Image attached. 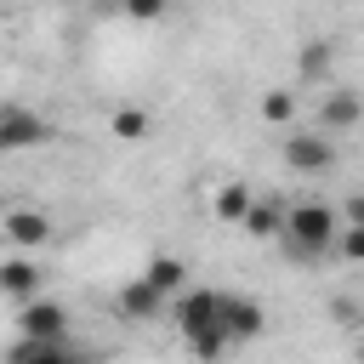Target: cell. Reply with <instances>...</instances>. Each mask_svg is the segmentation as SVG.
I'll return each instance as SVG.
<instances>
[{"label":"cell","mask_w":364,"mask_h":364,"mask_svg":"<svg viewBox=\"0 0 364 364\" xmlns=\"http://www.w3.org/2000/svg\"><path fill=\"white\" fill-rule=\"evenodd\" d=\"M358 119H364V97L358 91H324L318 97V131L336 136V131H353Z\"/></svg>","instance_id":"9c48e42d"},{"label":"cell","mask_w":364,"mask_h":364,"mask_svg":"<svg viewBox=\"0 0 364 364\" xmlns=\"http://www.w3.org/2000/svg\"><path fill=\"white\" fill-rule=\"evenodd\" d=\"M341 222H347V228H364V193H353V199L341 205Z\"/></svg>","instance_id":"ffe728a7"},{"label":"cell","mask_w":364,"mask_h":364,"mask_svg":"<svg viewBox=\"0 0 364 364\" xmlns=\"http://www.w3.org/2000/svg\"><path fill=\"white\" fill-rule=\"evenodd\" d=\"M256 108H262L267 125H290V119H296V97H290V91H262Z\"/></svg>","instance_id":"e0dca14e"},{"label":"cell","mask_w":364,"mask_h":364,"mask_svg":"<svg viewBox=\"0 0 364 364\" xmlns=\"http://www.w3.org/2000/svg\"><path fill=\"white\" fill-rule=\"evenodd\" d=\"M17 336H28V341H68V307L51 301V296L17 307Z\"/></svg>","instance_id":"52a82bcc"},{"label":"cell","mask_w":364,"mask_h":364,"mask_svg":"<svg viewBox=\"0 0 364 364\" xmlns=\"http://www.w3.org/2000/svg\"><path fill=\"white\" fill-rule=\"evenodd\" d=\"M51 136H57V131H51L46 114H34V108H23V102H6V108H0V148H6V154L40 148V142H51Z\"/></svg>","instance_id":"277c9868"},{"label":"cell","mask_w":364,"mask_h":364,"mask_svg":"<svg viewBox=\"0 0 364 364\" xmlns=\"http://www.w3.org/2000/svg\"><path fill=\"white\" fill-rule=\"evenodd\" d=\"M341 210L336 205H324V199H301V205H290V222H284V250L296 256V262H324L336 245H341Z\"/></svg>","instance_id":"7a4b0ae2"},{"label":"cell","mask_w":364,"mask_h":364,"mask_svg":"<svg viewBox=\"0 0 364 364\" xmlns=\"http://www.w3.org/2000/svg\"><path fill=\"white\" fill-rule=\"evenodd\" d=\"M284 222H290V205L256 193V205H250V216H245V233H250V239H284Z\"/></svg>","instance_id":"7c38bea8"},{"label":"cell","mask_w":364,"mask_h":364,"mask_svg":"<svg viewBox=\"0 0 364 364\" xmlns=\"http://www.w3.org/2000/svg\"><path fill=\"white\" fill-rule=\"evenodd\" d=\"M336 256H347V262H364V228H341V245H336Z\"/></svg>","instance_id":"d6986e66"},{"label":"cell","mask_w":364,"mask_h":364,"mask_svg":"<svg viewBox=\"0 0 364 364\" xmlns=\"http://www.w3.org/2000/svg\"><path fill=\"white\" fill-rule=\"evenodd\" d=\"M222 330L233 336V347H239V341H256V336H267V307H262L256 296L222 290Z\"/></svg>","instance_id":"ba28073f"},{"label":"cell","mask_w":364,"mask_h":364,"mask_svg":"<svg viewBox=\"0 0 364 364\" xmlns=\"http://www.w3.org/2000/svg\"><path fill=\"white\" fill-rule=\"evenodd\" d=\"M171 324L182 330V341H188V353H193L199 364H216V358H228V347H233V336L222 330V290H205V284L182 290V296L171 301Z\"/></svg>","instance_id":"6da1fadb"},{"label":"cell","mask_w":364,"mask_h":364,"mask_svg":"<svg viewBox=\"0 0 364 364\" xmlns=\"http://www.w3.org/2000/svg\"><path fill=\"white\" fill-rule=\"evenodd\" d=\"M6 364H85V358H80L68 341H28V336H23Z\"/></svg>","instance_id":"5bb4252c"},{"label":"cell","mask_w":364,"mask_h":364,"mask_svg":"<svg viewBox=\"0 0 364 364\" xmlns=\"http://www.w3.org/2000/svg\"><path fill=\"white\" fill-rule=\"evenodd\" d=\"M165 307H171V301H165V296H159V290H154L142 273L119 284V313H125V318H159Z\"/></svg>","instance_id":"8fae6325"},{"label":"cell","mask_w":364,"mask_h":364,"mask_svg":"<svg viewBox=\"0 0 364 364\" xmlns=\"http://www.w3.org/2000/svg\"><path fill=\"white\" fill-rule=\"evenodd\" d=\"M353 347H358V358H364V324H358V341H353Z\"/></svg>","instance_id":"7402d4cb"},{"label":"cell","mask_w":364,"mask_h":364,"mask_svg":"<svg viewBox=\"0 0 364 364\" xmlns=\"http://www.w3.org/2000/svg\"><path fill=\"white\" fill-rule=\"evenodd\" d=\"M336 136L330 131H290L284 136V165L296 171V176H324V171H336Z\"/></svg>","instance_id":"3957f363"},{"label":"cell","mask_w":364,"mask_h":364,"mask_svg":"<svg viewBox=\"0 0 364 364\" xmlns=\"http://www.w3.org/2000/svg\"><path fill=\"white\" fill-rule=\"evenodd\" d=\"M91 6H102V11H125V0H91Z\"/></svg>","instance_id":"44dd1931"},{"label":"cell","mask_w":364,"mask_h":364,"mask_svg":"<svg viewBox=\"0 0 364 364\" xmlns=\"http://www.w3.org/2000/svg\"><path fill=\"white\" fill-rule=\"evenodd\" d=\"M330 63H336V46H330V40H307V46L296 51L301 85H324V80H330Z\"/></svg>","instance_id":"9a60e30c"},{"label":"cell","mask_w":364,"mask_h":364,"mask_svg":"<svg viewBox=\"0 0 364 364\" xmlns=\"http://www.w3.org/2000/svg\"><path fill=\"white\" fill-rule=\"evenodd\" d=\"M165 6L171 0H125V17L131 23H154V17H165Z\"/></svg>","instance_id":"ac0fdd59"},{"label":"cell","mask_w":364,"mask_h":364,"mask_svg":"<svg viewBox=\"0 0 364 364\" xmlns=\"http://www.w3.org/2000/svg\"><path fill=\"white\" fill-rule=\"evenodd\" d=\"M250 205H256V193H250V182H222L216 193H210V216L216 222H228V228H245V216H250Z\"/></svg>","instance_id":"30bf717a"},{"label":"cell","mask_w":364,"mask_h":364,"mask_svg":"<svg viewBox=\"0 0 364 364\" xmlns=\"http://www.w3.org/2000/svg\"><path fill=\"white\" fill-rule=\"evenodd\" d=\"M142 279H148L165 301H176L182 290H193V284H188V262H182V256H154V262L142 267Z\"/></svg>","instance_id":"4fadbf2b"},{"label":"cell","mask_w":364,"mask_h":364,"mask_svg":"<svg viewBox=\"0 0 364 364\" xmlns=\"http://www.w3.org/2000/svg\"><path fill=\"white\" fill-rule=\"evenodd\" d=\"M0 233H6V245H11V250L34 256V250H46V239H51V216H46V210H34V205H11V210L0 216Z\"/></svg>","instance_id":"5b68a950"},{"label":"cell","mask_w":364,"mask_h":364,"mask_svg":"<svg viewBox=\"0 0 364 364\" xmlns=\"http://www.w3.org/2000/svg\"><path fill=\"white\" fill-rule=\"evenodd\" d=\"M108 131H114L119 142H148V131H154V119H148L142 108H114V119H108Z\"/></svg>","instance_id":"2e32d148"},{"label":"cell","mask_w":364,"mask_h":364,"mask_svg":"<svg viewBox=\"0 0 364 364\" xmlns=\"http://www.w3.org/2000/svg\"><path fill=\"white\" fill-rule=\"evenodd\" d=\"M0 290H6V301H11V307L40 301V296H46V273H40V262H34V256H23V250H11V256L0 262Z\"/></svg>","instance_id":"8992f818"}]
</instances>
